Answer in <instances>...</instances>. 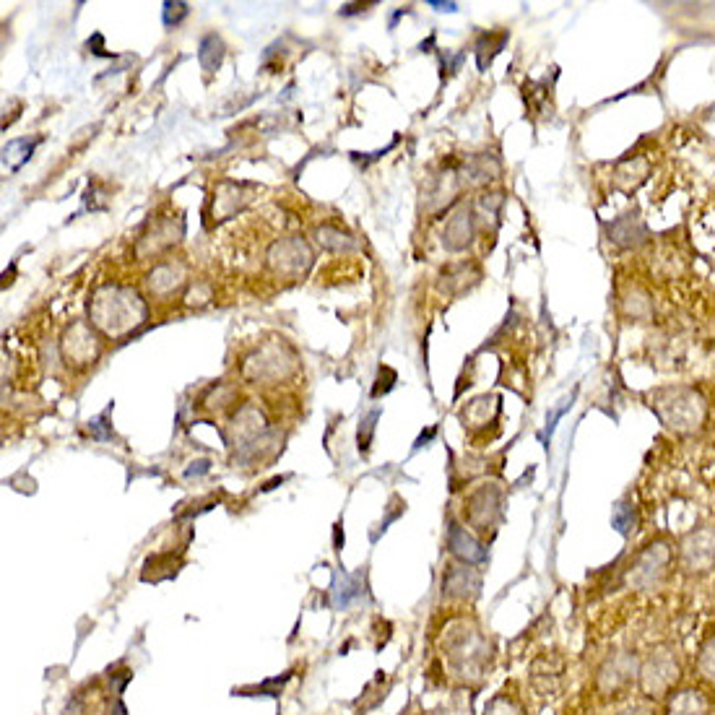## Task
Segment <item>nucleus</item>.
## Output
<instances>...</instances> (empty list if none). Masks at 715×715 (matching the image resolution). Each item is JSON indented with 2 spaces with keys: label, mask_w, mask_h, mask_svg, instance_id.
<instances>
[{
  "label": "nucleus",
  "mask_w": 715,
  "mask_h": 715,
  "mask_svg": "<svg viewBox=\"0 0 715 715\" xmlns=\"http://www.w3.org/2000/svg\"><path fill=\"white\" fill-rule=\"evenodd\" d=\"M687 671L689 661L674 640H666V637L653 640L645 648V653H640L635 692L640 695V700L661 705L679 684L687 682Z\"/></svg>",
  "instance_id": "1"
},
{
  "label": "nucleus",
  "mask_w": 715,
  "mask_h": 715,
  "mask_svg": "<svg viewBox=\"0 0 715 715\" xmlns=\"http://www.w3.org/2000/svg\"><path fill=\"white\" fill-rule=\"evenodd\" d=\"M648 401V406L656 411L663 427L676 432V435H695L705 427L708 406L695 388H684V385L658 388L650 393Z\"/></svg>",
  "instance_id": "2"
},
{
  "label": "nucleus",
  "mask_w": 715,
  "mask_h": 715,
  "mask_svg": "<svg viewBox=\"0 0 715 715\" xmlns=\"http://www.w3.org/2000/svg\"><path fill=\"white\" fill-rule=\"evenodd\" d=\"M442 650L448 656L450 666L458 671V676L463 679H479L489 666V656L492 650L487 645V637L476 630L474 624H455L450 627Z\"/></svg>",
  "instance_id": "3"
},
{
  "label": "nucleus",
  "mask_w": 715,
  "mask_h": 715,
  "mask_svg": "<svg viewBox=\"0 0 715 715\" xmlns=\"http://www.w3.org/2000/svg\"><path fill=\"white\" fill-rule=\"evenodd\" d=\"M91 315H94V323L107 333H120L130 323H141L146 318V307L136 292L123 289V286H104L94 297Z\"/></svg>",
  "instance_id": "4"
},
{
  "label": "nucleus",
  "mask_w": 715,
  "mask_h": 715,
  "mask_svg": "<svg viewBox=\"0 0 715 715\" xmlns=\"http://www.w3.org/2000/svg\"><path fill=\"white\" fill-rule=\"evenodd\" d=\"M674 562V549L666 541H650L632 557L627 567V583L632 585V591H661L674 570Z\"/></svg>",
  "instance_id": "5"
},
{
  "label": "nucleus",
  "mask_w": 715,
  "mask_h": 715,
  "mask_svg": "<svg viewBox=\"0 0 715 715\" xmlns=\"http://www.w3.org/2000/svg\"><path fill=\"white\" fill-rule=\"evenodd\" d=\"M637 669H640V653L635 648L614 650L596 671L598 692L609 700L627 697V692H632L637 684Z\"/></svg>",
  "instance_id": "6"
},
{
  "label": "nucleus",
  "mask_w": 715,
  "mask_h": 715,
  "mask_svg": "<svg viewBox=\"0 0 715 715\" xmlns=\"http://www.w3.org/2000/svg\"><path fill=\"white\" fill-rule=\"evenodd\" d=\"M676 565L689 578H702L715 570V528L689 531L676 549Z\"/></svg>",
  "instance_id": "7"
},
{
  "label": "nucleus",
  "mask_w": 715,
  "mask_h": 715,
  "mask_svg": "<svg viewBox=\"0 0 715 715\" xmlns=\"http://www.w3.org/2000/svg\"><path fill=\"white\" fill-rule=\"evenodd\" d=\"M661 715H715V695L695 679H687L658 705Z\"/></svg>",
  "instance_id": "8"
},
{
  "label": "nucleus",
  "mask_w": 715,
  "mask_h": 715,
  "mask_svg": "<svg viewBox=\"0 0 715 715\" xmlns=\"http://www.w3.org/2000/svg\"><path fill=\"white\" fill-rule=\"evenodd\" d=\"M689 679L700 682L715 695V630L702 632L695 645V656L689 661Z\"/></svg>",
  "instance_id": "9"
},
{
  "label": "nucleus",
  "mask_w": 715,
  "mask_h": 715,
  "mask_svg": "<svg viewBox=\"0 0 715 715\" xmlns=\"http://www.w3.org/2000/svg\"><path fill=\"white\" fill-rule=\"evenodd\" d=\"M271 263L273 268L279 273H289V276H297V273H305L312 263V255L307 250V245L302 240H284L271 250Z\"/></svg>",
  "instance_id": "10"
},
{
  "label": "nucleus",
  "mask_w": 715,
  "mask_h": 715,
  "mask_svg": "<svg viewBox=\"0 0 715 715\" xmlns=\"http://www.w3.org/2000/svg\"><path fill=\"white\" fill-rule=\"evenodd\" d=\"M497 518H500V492L497 489L484 487L476 494H471V500H468V520L476 528L487 531Z\"/></svg>",
  "instance_id": "11"
},
{
  "label": "nucleus",
  "mask_w": 715,
  "mask_h": 715,
  "mask_svg": "<svg viewBox=\"0 0 715 715\" xmlns=\"http://www.w3.org/2000/svg\"><path fill=\"white\" fill-rule=\"evenodd\" d=\"M448 549L461 559L463 565H479V562L487 559V549L458 523H450L448 526Z\"/></svg>",
  "instance_id": "12"
},
{
  "label": "nucleus",
  "mask_w": 715,
  "mask_h": 715,
  "mask_svg": "<svg viewBox=\"0 0 715 715\" xmlns=\"http://www.w3.org/2000/svg\"><path fill=\"white\" fill-rule=\"evenodd\" d=\"M479 588H481V575L474 570V567H466V565L448 567L445 580H442V591L455 598H476L479 596Z\"/></svg>",
  "instance_id": "13"
},
{
  "label": "nucleus",
  "mask_w": 715,
  "mask_h": 715,
  "mask_svg": "<svg viewBox=\"0 0 715 715\" xmlns=\"http://www.w3.org/2000/svg\"><path fill=\"white\" fill-rule=\"evenodd\" d=\"M611 240L619 247H637L645 240V224L637 214H624L609 224Z\"/></svg>",
  "instance_id": "14"
},
{
  "label": "nucleus",
  "mask_w": 715,
  "mask_h": 715,
  "mask_svg": "<svg viewBox=\"0 0 715 715\" xmlns=\"http://www.w3.org/2000/svg\"><path fill=\"white\" fill-rule=\"evenodd\" d=\"M471 237H474V219H471V211H468V208H461V211L448 221L442 240H445L448 250H463V247L471 242Z\"/></svg>",
  "instance_id": "15"
},
{
  "label": "nucleus",
  "mask_w": 715,
  "mask_h": 715,
  "mask_svg": "<svg viewBox=\"0 0 715 715\" xmlns=\"http://www.w3.org/2000/svg\"><path fill=\"white\" fill-rule=\"evenodd\" d=\"M221 60H224V42L216 34H206L201 39V47H198V63H201L203 71L214 73L219 71Z\"/></svg>",
  "instance_id": "16"
},
{
  "label": "nucleus",
  "mask_w": 715,
  "mask_h": 715,
  "mask_svg": "<svg viewBox=\"0 0 715 715\" xmlns=\"http://www.w3.org/2000/svg\"><path fill=\"white\" fill-rule=\"evenodd\" d=\"M484 715H528V713H526V708H523V702H520L518 697L500 692V695H494L492 700L487 702V708H484Z\"/></svg>",
  "instance_id": "17"
},
{
  "label": "nucleus",
  "mask_w": 715,
  "mask_h": 715,
  "mask_svg": "<svg viewBox=\"0 0 715 715\" xmlns=\"http://www.w3.org/2000/svg\"><path fill=\"white\" fill-rule=\"evenodd\" d=\"M611 526L617 528L622 536H627L630 531H635V526H637L635 505H630V502H619V505L614 507V513H611Z\"/></svg>",
  "instance_id": "18"
},
{
  "label": "nucleus",
  "mask_w": 715,
  "mask_h": 715,
  "mask_svg": "<svg viewBox=\"0 0 715 715\" xmlns=\"http://www.w3.org/2000/svg\"><path fill=\"white\" fill-rule=\"evenodd\" d=\"M354 596H359V580L341 575V580H336V588H333V604L344 609Z\"/></svg>",
  "instance_id": "19"
},
{
  "label": "nucleus",
  "mask_w": 715,
  "mask_h": 715,
  "mask_svg": "<svg viewBox=\"0 0 715 715\" xmlns=\"http://www.w3.org/2000/svg\"><path fill=\"white\" fill-rule=\"evenodd\" d=\"M380 419V411H370V414L364 416L362 424H359V450H367L370 448V440H372V432H375V422Z\"/></svg>",
  "instance_id": "20"
},
{
  "label": "nucleus",
  "mask_w": 715,
  "mask_h": 715,
  "mask_svg": "<svg viewBox=\"0 0 715 715\" xmlns=\"http://www.w3.org/2000/svg\"><path fill=\"white\" fill-rule=\"evenodd\" d=\"M188 3H164V26H177L185 16H188Z\"/></svg>",
  "instance_id": "21"
},
{
  "label": "nucleus",
  "mask_w": 715,
  "mask_h": 715,
  "mask_svg": "<svg viewBox=\"0 0 715 715\" xmlns=\"http://www.w3.org/2000/svg\"><path fill=\"white\" fill-rule=\"evenodd\" d=\"M110 409L104 411V414H99L97 419H91L89 422V432L91 437H97V440H110L112 437V429H110Z\"/></svg>",
  "instance_id": "22"
},
{
  "label": "nucleus",
  "mask_w": 715,
  "mask_h": 715,
  "mask_svg": "<svg viewBox=\"0 0 715 715\" xmlns=\"http://www.w3.org/2000/svg\"><path fill=\"white\" fill-rule=\"evenodd\" d=\"M617 715H661V713H658V705H650V702H645V700H637V702H630V705H624Z\"/></svg>",
  "instance_id": "23"
},
{
  "label": "nucleus",
  "mask_w": 715,
  "mask_h": 715,
  "mask_svg": "<svg viewBox=\"0 0 715 715\" xmlns=\"http://www.w3.org/2000/svg\"><path fill=\"white\" fill-rule=\"evenodd\" d=\"M375 6V3H346L344 8H341V16H354V13H362L364 8Z\"/></svg>",
  "instance_id": "24"
},
{
  "label": "nucleus",
  "mask_w": 715,
  "mask_h": 715,
  "mask_svg": "<svg viewBox=\"0 0 715 715\" xmlns=\"http://www.w3.org/2000/svg\"><path fill=\"white\" fill-rule=\"evenodd\" d=\"M429 6L437 8V11H448V13L458 11V3H440V0H429Z\"/></svg>",
  "instance_id": "25"
},
{
  "label": "nucleus",
  "mask_w": 715,
  "mask_h": 715,
  "mask_svg": "<svg viewBox=\"0 0 715 715\" xmlns=\"http://www.w3.org/2000/svg\"><path fill=\"white\" fill-rule=\"evenodd\" d=\"M195 466H198V468H188V476H195V474H203V471H208V461H198Z\"/></svg>",
  "instance_id": "26"
}]
</instances>
